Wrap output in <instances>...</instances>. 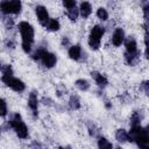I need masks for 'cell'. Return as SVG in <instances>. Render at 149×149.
<instances>
[{"instance_id":"obj_13","label":"cell","mask_w":149,"mask_h":149,"mask_svg":"<svg viewBox=\"0 0 149 149\" xmlns=\"http://www.w3.org/2000/svg\"><path fill=\"white\" fill-rule=\"evenodd\" d=\"M78 10H79V14H80L84 19H86V17H88V16L91 15V13H92V6H91L90 2L84 1V2L80 3V7H79Z\"/></svg>"},{"instance_id":"obj_19","label":"cell","mask_w":149,"mask_h":149,"mask_svg":"<svg viewBox=\"0 0 149 149\" xmlns=\"http://www.w3.org/2000/svg\"><path fill=\"white\" fill-rule=\"evenodd\" d=\"M69 106L71 109H79L80 108V100L77 95H71L69 100Z\"/></svg>"},{"instance_id":"obj_14","label":"cell","mask_w":149,"mask_h":149,"mask_svg":"<svg viewBox=\"0 0 149 149\" xmlns=\"http://www.w3.org/2000/svg\"><path fill=\"white\" fill-rule=\"evenodd\" d=\"M28 106L30 107V109L33 111L34 115L37 114V94L36 92H31L29 94V98H28Z\"/></svg>"},{"instance_id":"obj_7","label":"cell","mask_w":149,"mask_h":149,"mask_svg":"<svg viewBox=\"0 0 149 149\" xmlns=\"http://www.w3.org/2000/svg\"><path fill=\"white\" fill-rule=\"evenodd\" d=\"M41 61H42V64H43L45 68L50 69V68H54V66L56 65L57 57H56L55 54H52V52H48V51H47V52H44V55L42 56Z\"/></svg>"},{"instance_id":"obj_5","label":"cell","mask_w":149,"mask_h":149,"mask_svg":"<svg viewBox=\"0 0 149 149\" xmlns=\"http://www.w3.org/2000/svg\"><path fill=\"white\" fill-rule=\"evenodd\" d=\"M35 12H36V16H37L38 22L41 23V26L47 27V24H48V22H49V20H50L47 8H45L44 6H42V5H38V6H36Z\"/></svg>"},{"instance_id":"obj_16","label":"cell","mask_w":149,"mask_h":149,"mask_svg":"<svg viewBox=\"0 0 149 149\" xmlns=\"http://www.w3.org/2000/svg\"><path fill=\"white\" fill-rule=\"evenodd\" d=\"M125 59H126L127 64H129L130 66H134V65L140 61V56H139V54H135V55L125 54Z\"/></svg>"},{"instance_id":"obj_25","label":"cell","mask_w":149,"mask_h":149,"mask_svg":"<svg viewBox=\"0 0 149 149\" xmlns=\"http://www.w3.org/2000/svg\"><path fill=\"white\" fill-rule=\"evenodd\" d=\"M63 6L66 8V9H71V8H74L76 7V1H73V0H64L63 1Z\"/></svg>"},{"instance_id":"obj_29","label":"cell","mask_w":149,"mask_h":149,"mask_svg":"<svg viewBox=\"0 0 149 149\" xmlns=\"http://www.w3.org/2000/svg\"><path fill=\"white\" fill-rule=\"evenodd\" d=\"M1 68H2V65H1V63H0V69H1Z\"/></svg>"},{"instance_id":"obj_2","label":"cell","mask_w":149,"mask_h":149,"mask_svg":"<svg viewBox=\"0 0 149 149\" xmlns=\"http://www.w3.org/2000/svg\"><path fill=\"white\" fill-rule=\"evenodd\" d=\"M2 70V77H1V80L8 86L10 87L12 90H14L15 92H22L24 91L26 88V84L19 79V78H15L13 76V70H12V66L10 65H5L1 68Z\"/></svg>"},{"instance_id":"obj_22","label":"cell","mask_w":149,"mask_h":149,"mask_svg":"<svg viewBox=\"0 0 149 149\" xmlns=\"http://www.w3.org/2000/svg\"><path fill=\"white\" fill-rule=\"evenodd\" d=\"M44 52H47V49H45L44 47L37 48V49L34 51V54L31 55V57H33V59H35V61H38V59H41V58H42V56L44 55Z\"/></svg>"},{"instance_id":"obj_21","label":"cell","mask_w":149,"mask_h":149,"mask_svg":"<svg viewBox=\"0 0 149 149\" xmlns=\"http://www.w3.org/2000/svg\"><path fill=\"white\" fill-rule=\"evenodd\" d=\"M130 125L132 127H136V126H141V116L139 114V112H134L133 115L130 116Z\"/></svg>"},{"instance_id":"obj_27","label":"cell","mask_w":149,"mask_h":149,"mask_svg":"<svg viewBox=\"0 0 149 149\" xmlns=\"http://www.w3.org/2000/svg\"><path fill=\"white\" fill-rule=\"evenodd\" d=\"M69 44H70V40H69L68 37H63V40H62V45H63V47H65V45L68 47Z\"/></svg>"},{"instance_id":"obj_18","label":"cell","mask_w":149,"mask_h":149,"mask_svg":"<svg viewBox=\"0 0 149 149\" xmlns=\"http://www.w3.org/2000/svg\"><path fill=\"white\" fill-rule=\"evenodd\" d=\"M98 148L99 149H113V144L106 137H99V140H98Z\"/></svg>"},{"instance_id":"obj_23","label":"cell","mask_w":149,"mask_h":149,"mask_svg":"<svg viewBox=\"0 0 149 149\" xmlns=\"http://www.w3.org/2000/svg\"><path fill=\"white\" fill-rule=\"evenodd\" d=\"M97 16H98V19H100L101 21H106V20L108 19V13H107L106 8H104V7L98 8V10H97Z\"/></svg>"},{"instance_id":"obj_15","label":"cell","mask_w":149,"mask_h":149,"mask_svg":"<svg viewBox=\"0 0 149 149\" xmlns=\"http://www.w3.org/2000/svg\"><path fill=\"white\" fill-rule=\"evenodd\" d=\"M45 28L48 30H50V31H57L61 28V23H59V21L57 19H50Z\"/></svg>"},{"instance_id":"obj_8","label":"cell","mask_w":149,"mask_h":149,"mask_svg":"<svg viewBox=\"0 0 149 149\" xmlns=\"http://www.w3.org/2000/svg\"><path fill=\"white\" fill-rule=\"evenodd\" d=\"M125 31L122 28H116L112 35V43L114 47H120L125 41Z\"/></svg>"},{"instance_id":"obj_30","label":"cell","mask_w":149,"mask_h":149,"mask_svg":"<svg viewBox=\"0 0 149 149\" xmlns=\"http://www.w3.org/2000/svg\"><path fill=\"white\" fill-rule=\"evenodd\" d=\"M115 149H121V148H115Z\"/></svg>"},{"instance_id":"obj_20","label":"cell","mask_w":149,"mask_h":149,"mask_svg":"<svg viewBox=\"0 0 149 149\" xmlns=\"http://www.w3.org/2000/svg\"><path fill=\"white\" fill-rule=\"evenodd\" d=\"M78 15H79V10L77 7L71 8V9H66V16L70 19V21H76Z\"/></svg>"},{"instance_id":"obj_9","label":"cell","mask_w":149,"mask_h":149,"mask_svg":"<svg viewBox=\"0 0 149 149\" xmlns=\"http://www.w3.org/2000/svg\"><path fill=\"white\" fill-rule=\"evenodd\" d=\"M91 77H92V78L95 80L97 85H98L100 88H104V87H106V86H107V84H108V80H107V78H106L104 74L99 73L98 71H92V72H91Z\"/></svg>"},{"instance_id":"obj_11","label":"cell","mask_w":149,"mask_h":149,"mask_svg":"<svg viewBox=\"0 0 149 149\" xmlns=\"http://www.w3.org/2000/svg\"><path fill=\"white\" fill-rule=\"evenodd\" d=\"M81 56V47L79 44H74L71 45L69 48V57L73 61H78Z\"/></svg>"},{"instance_id":"obj_3","label":"cell","mask_w":149,"mask_h":149,"mask_svg":"<svg viewBox=\"0 0 149 149\" xmlns=\"http://www.w3.org/2000/svg\"><path fill=\"white\" fill-rule=\"evenodd\" d=\"M9 123H10V128H13L15 130V134L20 139L28 137V128H27L26 123L22 121V118L19 113H15L13 115V119L9 121Z\"/></svg>"},{"instance_id":"obj_12","label":"cell","mask_w":149,"mask_h":149,"mask_svg":"<svg viewBox=\"0 0 149 149\" xmlns=\"http://www.w3.org/2000/svg\"><path fill=\"white\" fill-rule=\"evenodd\" d=\"M115 139L119 142H121V143H123V142H133L132 139H130V136H129V134L127 133V130H125L122 128L116 129V132H115Z\"/></svg>"},{"instance_id":"obj_4","label":"cell","mask_w":149,"mask_h":149,"mask_svg":"<svg viewBox=\"0 0 149 149\" xmlns=\"http://www.w3.org/2000/svg\"><path fill=\"white\" fill-rule=\"evenodd\" d=\"M22 3L19 0H13V1H2L0 3V12L9 15V14H19L21 12Z\"/></svg>"},{"instance_id":"obj_6","label":"cell","mask_w":149,"mask_h":149,"mask_svg":"<svg viewBox=\"0 0 149 149\" xmlns=\"http://www.w3.org/2000/svg\"><path fill=\"white\" fill-rule=\"evenodd\" d=\"M125 47H126V54H129V55H135V54H139L137 51V43L135 41V38L133 36H128V37H125Z\"/></svg>"},{"instance_id":"obj_17","label":"cell","mask_w":149,"mask_h":149,"mask_svg":"<svg viewBox=\"0 0 149 149\" xmlns=\"http://www.w3.org/2000/svg\"><path fill=\"white\" fill-rule=\"evenodd\" d=\"M74 86L80 91H87L90 88V83L86 79H77L74 81Z\"/></svg>"},{"instance_id":"obj_10","label":"cell","mask_w":149,"mask_h":149,"mask_svg":"<svg viewBox=\"0 0 149 149\" xmlns=\"http://www.w3.org/2000/svg\"><path fill=\"white\" fill-rule=\"evenodd\" d=\"M104 33H105L104 27L97 24V26L92 27V29H91V31H90V36H88V38L97 40V41H101V37H102Z\"/></svg>"},{"instance_id":"obj_26","label":"cell","mask_w":149,"mask_h":149,"mask_svg":"<svg viewBox=\"0 0 149 149\" xmlns=\"http://www.w3.org/2000/svg\"><path fill=\"white\" fill-rule=\"evenodd\" d=\"M148 85H149V84H148V81H143V83L141 84V88L144 91V93H146V94H148V92H149V90H148Z\"/></svg>"},{"instance_id":"obj_28","label":"cell","mask_w":149,"mask_h":149,"mask_svg":"<svg viewBox=\"0 0 149 149\" xmlns=\"http://www.w3.org/2000/svg\"><path fill=\"white\" fill-rule=\"evenodd\" d=\"M58 149H65V148H62V147H59V148H58Z\"/></svg>"},{"instance_id":"obj_1","label":"cell","mask_w":149,"mask_h":149,"mask_svg":"<svg viewBox=\"0 0 149 149\" xmlns=\"http://www.w3.org/2000/svg\"><path fill=\"white\" fill-rule=\"evenodd\" d=\"M19 30L21 33V38H22V50L26 54H29L31 51V44L34 42V36H35V30L34 27L27 22L22 21L19 23Z\"/></svg>"},{"instance_id":"obj_24","label":"cell","mask_w":149,"mask_h":149,"mask_svg":"<svg viewBox=\"0 0 149 149\" xmlns=\"http://www.w3.org/2000/svg\"><path fill=\"white\" fill-rule=\"evenodd\" d=\"M7 112V102L5 99L0 98V116H6Z\"/></svg>"}]
</instances>
